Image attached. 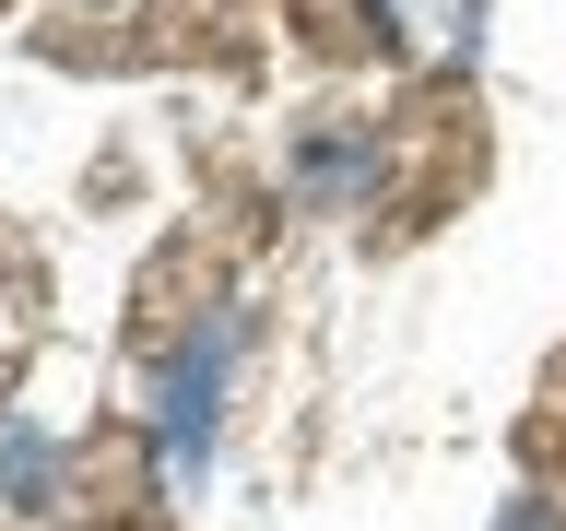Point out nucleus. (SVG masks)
Segmentation results:
<instances>
[{
    "label": "nucleus",
    "instance_id": "obj_1",
    "mask_svg": "<svg viewBox=\"0 0 566 531\" xmlns=\"http://www.w3.org/2000/svg\"><path fill=\"white\" fill-rule=\"evenodd\" d=\"M224 366H237V319H212L201 343L166 366V460L177 472H201V449H212V389H224Z\"/></svg>",
    "mask_w": 566,
    "mask_h": 531
},
{
    "label": "nucleus",
    "instance_id": "obj_2",
    "mask_svg": "<svg viewBox=\"0 0 566 531\" xmlns=\"http://www.w3.org/2000/svg\"><path fill=\"white\" fill-rule=\"evenodd\" d=\"M507 531H555V520H543V508H507Z\"/></svg>",
    "mask_w": 566,
    "mask_h": 531
}]
</instances>
